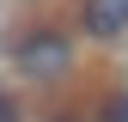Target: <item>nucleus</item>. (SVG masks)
Here are the masks:
<instances>
[{
	"instance_id": "f257e3e1",
	"label": "nucleus",
	"mask_w": 128,
	"mask_h": 122,
	"mask_svg": "<svg viewBox=\"0 0 128 122\" xmlns=\"http://www.w3.org/2000/svg\"><path fill=\"white\" fill-rule=\"evenodd\" d=\"M18 73H30V80H61L67 73V61H73V49H67V37L61 30H30V37L18 43Z\"/></svg>"
},
{
	"instance_id": "20e7f679",
	"label": "nucleus",
	"mask_w": 128,
	"mask_h": 122,
	"mask_svg": "<svg viewBox=\"0 0 128 122\" xmlns=\"http://www.w3.org/2000/svg\"><path fill=\"white\" fill-rule=\"evenodd\" d=\"M0 122H24V110H18V98H6V92H0Z\"/></svg>"
},
{
	"instance_id": "39448f33",
	"label": "nucleus",
	"mask_w": 128,
	"mask_h": 122,
	"mask_svg": "<svg viewBox=\"0 0 128 122\" xmlns=\"http://www.w3.org/2000/svg\"><path fill=\"white\" fill-rule=\"evenodd\" d=\"M61 122H73V116H61Z\"/></svg>"
},
{
	"instance_id": "f03ea898",
	"label": "nucleus",
	"mask_w": 128,
	"mask_h": 122,
	"mask_svg": "<svg viewBox=\"0 0 128 122\" xmlns=\"http://www.w3.org/2000/svg\"><path fill=\"white\" fill-rule=\"evenodd\" d=\"M79 24H86V37H98V43H116L122 30H128V0H86Z\"/></svg>"
},
{
	"instance_id": "7ed1b4c3",
	"label": "nucleus",
	"mask_w": 128,
	"mask_h": 122,
	"mask_svg": "<svg viewBox=\"0 0 128 122\" xmlns=\"http://www.w3.org/2000/svg\"><path fill=\"white\" fill-rule=\"evenodd\" d=\"M98 122H128V92H122V98H110V104H104V116H98Z\"/></svg>"
}]
</instances>
